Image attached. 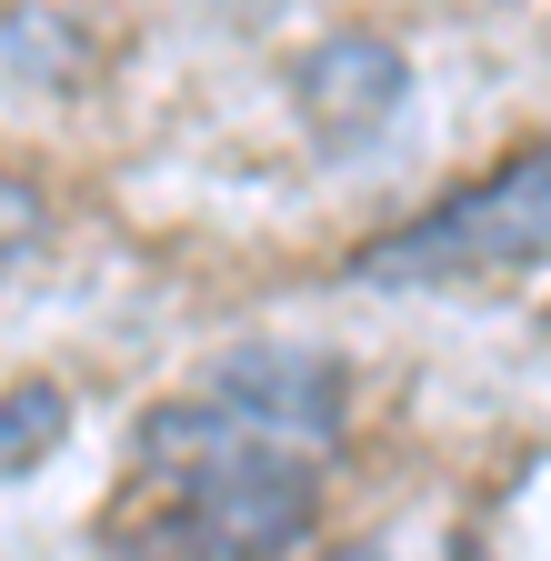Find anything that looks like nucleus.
<instances>
[{
    "instance_id": "obj_6",
    "label": "nucleus",
    "mask_w": 551,
    "mask_h": 561,
    "mask_svg": "<svg viewBox=\"0 0 551 561\" xmlns=\"http://www.w3.org/2000/svg\"><path fill=\"white\" fill-rule=\"evenodd\" d=\"M331 561H391V551H381V541H361V551H331Z\"/></svg>"
},
{
    "instance_id": "obj_2",
    "label": "nucleus",
    "mask_w": 551,
    "mask_h": 561,
    "mask_svg": "<svg viewBox=\"0 0 551 561\" xmlns=\"http://www.w3.org/2000/svg\"><path fill=\"white\" fill-rule=\"evenodd\" d=\"M551 241V161L521 151L502 161L492 181L451 191L441 210H422V221L381 231L352 280H371V291H451V280H502V271H531Z\"/></svg>"
},
{
    "instance_id": "obj_1",
    "label": "nucleus",
    "mask_w": 551,
    "mask_h": 561,
    "mask_svg": "<svg viewBox=\"0 0 551 561\" xmlns=\"http://www.w3.org/2000/svg\"><path fill=\"white\" fill-rule=\"evenodd\" d=\"M352 421V371L301 341L221 351L191 391L141 411L130 502L101 522L151 561H291Z\"/></svg>"
},
{
    "instance_id": "obj_3",
    "label": "nucleus",
    "mask_w": 551,
    "mask_h": 561,
    "mask_svg": "<svg viewBox=\"0 0 551 561\" xmlns=\"http://www.w3.org/2000/svg\"><path fill=\"white\" fill-rule=\"evenodd\" d=\"M291 111L311 130V151L352 161V151H371V140L411 111V60L381 31H331V41H311L291 60Z\"/></svg>"
},
{
    "instance_id": "obj_4",
    "label": "nucleus",
    "mask_w": 551,
    "mask_h": 561,
    "mask_svg": "<svg viewBox=\"0 0 551 561\" xmlns=\"http://www.w3.org/2000/svg\"><path fill=\"white\" fill-rule=\"evenodd\" d=\"M60 442H71V391H60V381H11V391H0V481L50 461Z\"/></svg>"
},
{
    "instance_id": "obj_5",
    "label": "nucleus",
    "mask_w": 551,
    "mask_h": 561,
    "mask_svg": "<svg viewBox=\"0 0 551 561\" xmlns=\"http://www.w3.org/2000/svg\"><path fill=\"white\" fill-rule=\"evenodd\" d=\"M41 231H50V201H41L31 181H11V171H0V261L41 251Z\"/></svg>"
}]
</instances>
